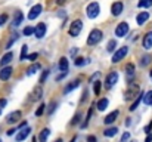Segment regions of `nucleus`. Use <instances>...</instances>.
<instances>
[{
	"instance_id": "18",
	"label": "nucleus",
	"mask_w": 152,
	"mask_h": 142,
	"mask_svg": "<svg viewBox=\"0 0 152 142\" xmlns=\"http://www.w3.org/2000/svg\"><path fill=\"white\" fill-rule=\"evenodd\" d=\"M12 58H13V53H12V52L4 53V55L1 56V59H0V65H1V67H6V65L12 61Z\"/></svg>"
},
{
	"instance_id": "38",
	"label": "nucleus",
	"mask_w": 152,
	"mask_h": 142,
	"mask_svg": "<svg viewBox=\"0 0 152 142\" xmlns=\"http://www.w3.org/2000/svg\"><path fill=\"white\" fill-rule=\"evenodd\" d=\"M92 114H93V110H92V108H89V111H87V117H86V121H84V124H83V127H86V126H87V123H89V120H90V117H92Z\"/></svg>"
},
{
	"instance_id": "17",
	"label": "nucleus",
	"mask_w": 152,
	"mask_h": 142,
	"mask_svg": "<svg viewBox=\"0 0 152 142\" xmlns=\"http://www.w3.org/2000/svg\"><path fill=\"white\" fill-rule=\"evenodd\" d=\"M118 110H115V111H112V113H109L106 117H105V120H103V123L105 124H111V123H114L115 120H117V117H118Z\"/></svg>"
},
{
	"instance_id": "37",
	"label": "nucleus",
	"mask_w": 152,
	"mask_h": 142,
	"mask_svg": "<svg viewBox=\"0 0 152 142\" xmlns=\"http://www.w3.org/2000/svg\"><path fill=\"white\" fill-rule=\"evenodd\" d=\"M49 73H50L49 70H45V73H43V74L40 76V83H45V82H46V79H48V76H49Z\"/></svg>"
},
{
	"instance_id": "25",
	"label": "nucleus",
	"mask_w": 152,
	"mask_h": 142,
	"mask_svg": "<svg viewBox=\"0 0 152 142\" xmlns=\"http://www.w3.org/2000/svg\"><path fill=\"white\" fill-rule=\"evenodd\" d=\"M124 71H126V74H127L129 77H133V76H134V64H126Z\"/></svg>"
},
{
	"instance_id": "7",
	"label": "nucleus",
	"mask_w": 152,
	"mask_h": 142,
	"mask_svg": "<svg viewBox=\"0 0 152 142\" xmlns=\"http://www.w3.org/2000/svg\"><path fill=\"white\" fill-rule=\"evenodd\" d=\"M117 82H118V73L112 71V73H109V74L106 76V79H105V88H106V89H111Z\"/></svg>"
},
{
	"instance_id": "45",
	"label": "nucleus",
	"mask_w": 152,
	"mask_h": 142,
	"mask_svg": "<svg viewBox=\"0 0 152 142\" xmlns=\"http://www.w3.org/2000/svg\"><path fill=\"white\" fill-rule=\"evenodd\" d=\"M148 4H149V0H140V1L137 3L139 7H145V6H148Z\"/></svg>"
},
{
	"instance_id": "44",
	"label": "nucleus",
	"mask_w": 152,
	"mask_h": 142,
	"mask_svg": "<svg viewBox=\"0 0 152 142\" xmlns=\"http://www.w3.org/2000/svg\"><path fill=\"white\" fill-rule=\"evenodd\" d=\"M129 139H130V133H129V132H126V133H123L121 141L120 142H129Z\"/></svg>"
},
{
	"instance_id": "16",
	"label": "nucleus",
	"mask_w": 152,
	"mask_h": 142,
	"mask_svg": "<svg viewBox=\"0 0 152 142\" xmlns=\"http://www.w3.org/2000/svg\"><path fill=\"white\" fill-rule=\"evenodd\" d=\"M142 45H143V49H146V50H149V49L152 47V31H149V33L145 34Z\"/></svg>"
},
{
	"instance_id": "11",
	"label": "nucleus",
	"mask_w": 152,
	"mask_h": 142,
	"mask_svg": "<svg viewBox=\"0 0 152 142\" xmlns=\"http://www.w3.org/2000/svg\"><path fill=\"white\" fill-rule=\"evenodd\" d=\"M123 9H124L123 1H115V3H112V6H111V13H112L114 16H120L121 12H123Z\"/></svg>"
},
{
	"instance_id": "47",
	"label": "nucleus",
	"mask_w": 152,
	"mask_h": 142,
	"mask_svg": "<svg viewBox=\"0 0 152 142\" xmlns=\"http://www.w3.org/2000/svg\"><path fill=\"white\" fill-rule=\"evenodd\" d=\"M16 130H18V129H9V130H7V136H12Z\"/></svg>"
},
{
	"instance_id": "32",
	"label": "nucleus",
	"mask_w": 152,
	"mask_h": 142,
	"mask_svg": "<svg viewBox=\"0 0 152 142\" xmlns=\"http://www.w3.org/2000/svg\"><path fill=\"white\" fill-rule=\"evenodd\" d=\"M45 111H46V105H45V104H42V105L36 110V116H37V117H40V116H43V113H45Z\"/></svg>"
},
{
	"instance_id": "5",
	"label": "nucleus",
	"mask_w": 152,
	"mask_h": 142,
	"mask_svg": "<svg viewBox=\"0 0 152 142\" xmlns=\"http://www.w3.org/2000/svg\"><path fill=\"white\" fill-rule=\"evenodd\" d=\"M127 53H129V47L127 46L120 47L118 50H115V52H114V55H112V62H114V64L120 62L121 59H124V58H126V55H127Z\"/></svg>"
},
{
	"instance_id": "8",
	"label": "nucleus",
	"mask_w": 152,
	"mask_h": 142,
	"mask_svg": "<svg viewBox=\"0 0 152 142\" xmlns=\"http://www.w3.org/2000/svg\"><path fill=\"white\" fill-rule=\"evenodd\" d=\"M21 117H22V113H21L19 110H16V111H12L10 114H7L6 121H7L9 124H13V123H18Z\"/></svg>"
},
{
	"instance_id": "50",
	"label": "nucleus",
	"mask_w": 152,
	"mask_h": 142,
	"mask_svg": "<svg viewBox=\"0 0 152 142\" xmlns=\"http://www.w3.org/2000/svg\"><path fill=\"white\" fill-rule=\"evenodd\" d=\"M65 1H66V0H56V3H58V4H64Z\"/></svg>"
},
{
	"instance_id": "29",
	"label": "nucleus",
	"mask_w": 152,
	"mask_h": 142,
	"mask_svg": "<svg viewBox=\"0 0 152 142\" xmlns=\"http://www.w3.org/2000/svg\"><path fill=\"white\" fill-rule=\"evenodd\" d=\"M149 61H151V56H149V55H143V56L140 58V62H139V64H140V67H146V65L149 64Z\"/></svg>"
},
{
	"instance_id": "31",
	"label": "nucleus",
	"mask_w": 152,
	"mask_h": 142,
	"mask_svg": "<svg viewBox=\"0 0 152 142\" xmlns=\"http://www.w3.org/2000/svg\"><path fill=\"white\" fill-rule=\"evenodd\" d=\"M18 37H19V34L13 33V34H12V37H10V40H9V42H7V45H6V49H9V47L12 46V45L16 42V39H18Z\"/></svg>"
},
{
	"instance_id": "46",
	"label": "nucleus",
	"mask_w": 152,
	"mask_h": 142,
	"mask_svg": "<svg viewBox=\"0 0 152 142\" xmlns=\"http://www.w3.org/2000/svg\"><path fill=\"white\" fill-rule=\"evenodd\" d=\"M151 129H152V121L149 123V124H146V126H145L143 132H145V133H151Z\"/></svg>"
},
{
	"instance_id": "9",
	"label": "nucleus",
	"mask_w": 152,
	"mask_h": 142,
	"mask_svg": "<svg viewBox=\"0 0 152 142\" xmlns=\"http://www.w3.org/2000/svg\"><path fill=\"white\" fill-rule=\"evenodd\" d=\"M42 10H43V6L39 3V4H34L31 9H30V13H28V19L31 21V19H36L40 13H42Z\"/></svg>"
},
{
	"instance_id": "3",
	"label": "nucleus",
	"mask_w": 152,
	"mask_h": 142,
	"mask_svg": "<svg viewBox=\"0 0 152 142\" xmlns=\"http://www.w3.org/2000/svg\"><path fill=\"white\" fill-rule=\"evenodd\" d=\"M99 12H101V7H99V3H96V1H92V3L87 4V7H86V15H87V18H90V19H95V18L99 15Z\"/></svg>"
},
{
	"instance_id": "30",
	"label": "nucleus",
	"mask_w": 152,
	"mask_h": 142,
	"mask_svg": "<svg viewBox=\"0 0 152 142\" xmlns=\"http://www.w3.org/2000/svg\"><path fill=\"white\" fill-rule=\"evenodd\" d=\"M115 47H117V42L112 39V40H109V42H108V45H106V50H108V52H114V50H115Z\"/></svg>"
},
{
	"instance_id": "20",
	"label": "nucleus",
	"mask_w": 152,
	"mask_h": 142,
	"mask_svg": "<svg viewBox=\"0 0 152 142\" xmlns=\"http://www.w3.org/2000/svg\"><path fill=\"white\" fill-rule=\"evenodd\" d=\"M68 67H69L68 59H66L65 56H62V58L59 59V70H61V71H68Z\"/></svg>"
},
{
	"instance_id": "24",
	"label": "nucleus",
	"mask_w": 152,
	"mask_h": 142,
	"mask_svg": "<svg viewBox=\"0 0 152 142\" xmlns=\"http://www.w3.org/2000/svg\"><path fill=\"white\" fill-rule=\"evenodd\" d=\"M39 70H40V64H33L31 67L27 68V76H33V74H36Z\"/></svg>"
},
{
	"instance_id": "26",
	"label": "nucleus",
	"mask_w": 152,
	"mask_h": 142,
	"mask_svg": "<svg viewBox=\"0 0 152 142\" xmlns=\"http://www.w3.org/2000/svg\"><path fill=\"white\" fill-rule=\"evenodd\" d=\"M108 104H109V101H108L106 98H102V99H99V101H98V110H99V111H103V110H106Z\"/></svg>"
},
{
	"instance_id": "12",
	"label": "nucleus",
	"mask_w": 152,
	"mask_h": 142,
	"mask_svg": "<svg viewBox=\"0 0 152 142\" xmlns=\"http://www.w3.org/2000/svg\"><path fill=\"white\" fill-rule=\"evenodd\" d=\"M19 132L16 133V142H21V141H24L30 133H31V129L28 127V126H25V127H22V129H18Z\"/></svg>"
},
{
	"instance_id": "15",
	"label": "nucleus",
	"mask_w": 152,
	"mask_h": 142,
	"mask_svg": "<svg viewBox=\"0 0 152 142\" xmlns=\"http://www.w3.org/2000/svg\"><path fill=\"white\" fill-rule=\"evenodd\" d=\"M148 19H149V12H140V13H137V16H136L137 25H143Z\"/></svg>"
},
{
	"instance_id": "1",
	"label": "nucleus",
	"mask_w": 152,
	"mask_h": 142,
	"mask_svg": "<svg viewBox=\"0 0 152 142\" xmlns=\"http://www.w3.org/2000/svg\"><path fill=\"white\" fill-rule=\"evenodd\" d=\"M102 39H103V33H102L101 30L95 28V30L90 31V34H89V37H87V45H89V46H95V45H98V43L101 42Z\"/></svg>"
},
{
	"instance_id": "34",
	"label": "nucleus",
	"mask_w": 152,
	"mask_h": 142,
	"mask_svg": "<svg viewBox=\"0 0 152 142\" xmlns=\"http://www.w3.org/2000/svg\"><path fill=\"white\" fill-rule=\"evenodd\" d=\"M33 33H34V28H33V27H25V28L22 30V34H24V36H27V37H28V36H31Z\"/></svg>"
},
{
	"instance_id": "43",
	"label": "nucleus",
	"mask_w": 152,
	"mask_h": 142,
	"mask_svg": "<svg viewBox=\"0 0 152 142\" xmlns=\"http://www.w3.org/2000/svg\"><path fill=\"white\" fill-rule=\"evenodd\" d=\"M55 108H56V102H55V101H52L50 105H49V110H48V113H49V114H53Z\"/></svg>"
},
{
	"instance_id": "49",
	"label": "nucleus",
	"mask_w": 152,
	"mask_h": 142,
	"mask_svg": "<svg viewBox=\"0 0 152 142\" xmlns=\"http://www.w3.org/2000/svg\"><path fill=\"white\" fill-rule=\"evenodd\" d=\"M145 142H152V135H151V133H148V136H146Z\"/></svg>"
},
{
	"instance_id": "33",
	"label": "nucleus",
	"mask_w": 152,
	"mask_h": 142,
	"mask_svg": "<svg viewBox=\"0 0 152 142\" xmlns=\"http://www.w3.org/2000/svg\"><path fill=\"white\" fill-rule=\"evenodd\" d=\"M27 50H28V46H27V45H24L22 49H21V56H19V59H21V61H24V59L27 58Z\"/></svg>"
},
{
	"instance_id": "40",
	"label": "nucleus",
	"mask_w": 152,
	"mask_h": 142,
	"mask_svg": "<svg viewBox=\"0 0 152 142\" xmlns=\"http://www.w3.org/2000/svg\"><path fill=\"white\" fill-rule=\"evenodd\" d=\"M37 58H39V53H36V52H34V53H30V55H28V56H27L25 59H30L31 62H34V61H36Z\"/></svg>"
},
{
	"instance_id": "55",
	"label": "nucleus",
	"mask_w": 152,
	"mask_h": 142,
	"mask_svg": "<svg viewBox=\"0 0 152 142\" xmlns=\"http://www.w3.org/2000/svg\"><path fill=\"white\" fill-rule=\"evenodd\" d=\"M0 142H1V141H0Z\"/></svg>"
},
{
	"instance_id": "41",
	"label": "nucleus",
	"mask_w": 152,
	"mask_h": 142,
	"mask_svg": "<svg viewBox=\"0 0 152 142\" xmlns=\"http://www.w3.org/2000/svg\"><path fill=\"white\" fill-rule=\"evenodd\" d=\"M6 21H7V13H1V15H0V27L4 25Z\"/></svg>"
},
{
	"instance_id": "10",
	"label": "nucleus",
	"mask_w": 152,
	"mask_h": 142,
	"mask_svg": "<svg viewBox=\"0 0 152 142\" xmlns=\"http://www.w3.org/2000/svg\"><path fill=\"white\" fill-rule=\"evenodd\" d=\"M46 30H48L46 24H45V22H40V24H37V27L34 28V33H33V34H36L37 39H43V36L46 34Z\"/></svg>"
},
{
	"instance_id": "13",
	"label": "nucleus",
	"mask_w": 152,
	"mask_h": 142,
	"mask_svg": "<svg viewBox=\"0 0 152 142\" xmlns=\"http://www.w3.org/2000/svg\"><path fill=\"white\" fill-rule=\"evenodd\" d=\"M12 71H13L12 67H7V65L3 67L1 71H0V80H1V82H7V80L10 79V76H12Z\"/></svg>"
},
{
	"instance_id": "6",
	"label": "nucleus",
	"mask_w": 152,
	"mask_h": 142,
	"mask_svg": "<svg viewBox=\"0 0 152 142\" xmlns=\"http://www.w3.org/2000/svg\"><path fill=\"white\" fill-rule=\"evenodd\" d=\"M129 30H130V27H129V24L127 22H120L118 25H117V28H115V36L117 37H126L127 36V33H129Z\"/></svg>"
},
{
	"instance_id": "23",
	"label": "nucleus",
	"mask_w": 152,
	"mask_h": 142,
	"mask_svg": "<svg viewBox=\"0 0 152 142\" xmlns=\"http://www.w3.org/2000/svg\"><path fill=\"white\" fill-rule=\"evenodd\" d=\"M49 135H50V130L49 129H43L40 132V135H39V142H46L48 138H49Z\"/></svg>"
},
{
	"instance_id": "39",
	"label": "nucleus",
	"mask_w": 152,
	"mask_h": 142,
	"mask_svg": "<svg viewBox=\"0 0 152 142\" xmlns=\"http://www.w3.org/2000/svg\"><path fill=\"white\" fill-rule=\"evenodd\" d=\"M80 118H81V114H80V113H78V114H75V116H74V118L71 120V124H72V126H75V124L80 121Z\"/></svg>"
},
{
	"instance_id": "53",
	"label": "nucleus",
	"mask_w": 152,
	"mask_h": 142,
	"mask_svg": "<svg viewBox=\"0 0 152 142\" xmlns=\"http://www.w3.org/2000/svg\"><path fill=\"white\" fill-rule=\"evenodd\" d=\"M151 79H152V71H151Z\"/></svg>"
},
{
	"instance_id": "27",
	"label": "nucleus",
	"mask_w": 152,
	"mask_h": 142,
	"mask_svg": "<svg viewBox=\"0 0 152 142\" xmlns=\"http://www.w3.org/2000/svg\"><path fill=\"white\" fill-rule=\"evenodd\" d=\"M142 98H143V95H142V93H140V92H139V95L136 96V101H134V102L132 104V107H130V111H134V110H136V108L139 107V104H140V101H142Z\"/></svg>"
},
{
	"instance_id": "51",
	"label": "nucleus",
	"mask_w": 152,
	"mask_h": 142,
	"mask_svg": "<svg viewBox=\"0 0 152 142\" xmlns=\"http://www.w3.org/2000/svg\"><path fill=\"white\" fill-rule=\"evenodd\" d=\"M55 142H64V141H62V139H56Z\"/></svg>"
},
{
	"instance_id": "2",
	"label": "nucleus",
	"mask_w": 152,
	"mask_h": 142,
	"mask_svg": "<svg viewBox=\"0 0 152 142\" xmlns=\"http://www.w3.org/2000/svg\"><path fill=\"white\" fill-rule=\"evenodd\" d=\"M139 92H140V88H139L137 83H129V88H127V92L124 95V99L126 101H132V99H134L139 95Z\"/></svg>"
},
{
	"instance_id": "4",
	"label": "nucleus",
	"mask_w": 152,
	"mask_h": 142,
	"mask_svg": "<svg viewBox=\"0 0 152 142\" xmlns=\"http://www.w3.org/2000/svg\"><path fill=\"white\" fill-rule=\"evenodd\" d=\"M81 30H83V22L80 19H75V21H72V24H71V27L68 30V34L71 37H77L81 33Z\"/></svg>"
},
{
	"instance_id": "42",
	"label": "nucleus",
	"mask_w": 152,
	"mask_h": 142,
	"mask_svg": "<svg viewBox=\"0 0 152 142\" xmlns=\"http://www.w3.org/2000/svg\"><path fill=\"white\" fill-rule=\"evenodd\" d=\"M7 105V99H4V98H0V114H1V111H3V108Z\"/></svg>"
},
{
	"instance_id": "48",
	"label": "nucleus",
	"mask_w": 152,
	"mask_h": 142,
	"mask_svg": "<svg viewBox=\"0 0 152 142\" xmlns=\"http://www.w3.org/2000/svg\"><path fill=\"white\" fill-rule=\"evenodd\" d=\"M87 142H96V136H87Z\"/></svg>"
},
{
	"instance_id": "14",
	"label": "nucleus",
	"mask_w": 152,
	"mask_h": 142,
	"mask_svg": "<svg viewBox=\"0 0 152 142\" xmlns=\"http://www.w3.org/2000/svg\"><path fill=\"white\" fill-rule=\"evenodd\" d=\"M43 98V88L42 86H36L31 92V101H40Z\"/></svg>"
},
{
	"instance_id": "19",
	"label": "nucleus",
	"mask_w": 152,
	"mask_h": 142,
	"mask_svg": "<svg viewBox=\"0 0 152 142\" xmlns=\"http://www.w3.org/2000/svg\"><path fill=\"white\" fill-rule=\"evenodd\" d=\"M22 19H24V15H22L21 10H18V12L15 13V18H13V21H12V25H13V27H18V25L22 22Z\"/></svg>"
},
{
	"instance_id": "22",
	"label": "nucleus",
	"mask_w": 152,
	"mask_h": 142,
	"mask_svg": "<svg viewBox=\"0 0 152 142\" xmlns=\"http://www.w3.org/2000/svg\"><path fill=\"white\" fill-rule=\"evenodd\" d=\"M117 133H118V129H117V127H108V129L103 132V135H105L106 138H114Z\"/></svg>"
},
{
	"instance_id": "54",
	"label": "nucleus",
	"mask_w": 152,
	"mask_h": 142,
	"mask_svg": "<svg viewBox=\"0 0 152 142\" xmlns=\"http://www.w3.org/2000/svg\"><path fill=\"white\" fill-rule=\"evenodd\" d=\"M132 142H136V141H132Z\"/></svg>"
},
{
	"instance_id": "35",
	"label": "nucleus",
	"mask_w": 152,
	"mask_h": 142,
	"mask_svg": "<svg viewBox=\"0 0 152 142\" xmlns=\"http://www.w3.org/2000/svg\"><path fill=\"white\" fill-rule=\"evenodd\" d=\"M86 62H87V61H86V58H75V62H74V64H75L77 67H83Z\"/></svg>"
},
{
	"instance_id": "36",
	"label": "nucleus",
	"mask_w": 152,
	"mask_h": 142,
	"mask_svg": "<svg viewBox=\"0 0 152 142\" xmlns=\"http://www.w3.org/2000/svg\"><path fill=\"white\" fill-rule=\"evenodd\" d=\"M101 86H102V82H95V88H93L95 95H99V93H101Z\"/></svg>"
},
{
	"instance_id": "28",
	"label": "nucleus",
	"mask_w": 152,
	"mask_h": 142,
	"mask_svg": "<svg viewBox=\"0 0 152 142\" xmlns=\"http://www.w3.org/2000/svg\"><path fill=\"white\" fill-rule=\"evenodd\" d=\"M142 99H143V102H145L148 107H151L152 105V90L146 92V93L143 95V98H142Z\"/></svg>"
},
{
	"instance_id": "21",
	"label": "nucleus",
	"mask_w": 152,
	"mask_h": 142,
	"mask_svg": "<svg viewBox=\"0 0 152 142\" xmlns=\"http://www.w3.org/2000/svg\"><path fill=\"white\" fill-rule=\"evenodd\" d=\"M78 86H80V80H74V82H71V83L64 89V93H69L71 90H74V89L78 88Z\"/></svg>"
},
{
	"instance_id": "52",
	"label": "nucleus",
	"mask_w": 152,
	"mask_h": 142,
	"mask_svg": "<svg viewBox=\"0 0 152 142\" xmlns=\"http://www.w3.org/2000/svg\"><path fill=\"white\" fill-rule=\"evenodd\" d=\"M151 3H152V0H149V4H151Z\"/></svg>"
}]
</instances>
